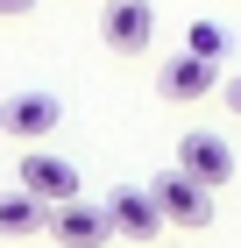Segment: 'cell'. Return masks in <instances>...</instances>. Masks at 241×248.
Listing matches in <instances>:
<instances>
[{
    "instance_id": "6da1fadb",
    "label": "cell",
    "mask_w": 241,
    "mask_h": 248,
    "mask_svg": "<svg viewBox=\"0 0 241 248\" xmlns=\"http://www.w3.org/2000/svg\"><path fill=\"white\" fill-rule=\"evenodd\" d=\"M57 121H64V99L43 93V85H21V93L0 99V135L7 142H43V135H57Z\"/></svg>"
},
{
    "instance_id": "7a4b0ae2",
    "label": "cell",
    "mask_w": 241,
    "mask_h": 248,
    "mask_svg": "<svg viewBox=\"0 0 241 248\" xmlns=\"http://www.w3.org/2000/svg\"><path fill=\"white\" fill-rule=\"evenodd\" d=\"M149 199L163 206L170 227H213V191H206L199 177H185L177 163H170L163 177H149Z\"/></svg>"
},
{
    "instance_id": "3957f363",
    "label": "cell",
    "mask_w": 241,
    "mask_h": 248,
    "mask_svg": "<svg viewBox=\"0 0 241 248\" xmlns=\"http://www.w3.org/2000/svg\"><path fill=\"white\" fill-rule=\"evenodd\" d=\"M177 170L199 177L206 191H220L227 177H234V142L213 135V128H185V135H177Z\"/></svg>"
},
{
    "instance_id": "277c9868",
    "label": "cell",
    "mask_w": 241,
    "mask_h": 248,
    "mask_svg": "<svg viewBox=\"0 0 241 248\" xmlns=\"http://www.w3.org/2000/svg\"><path fill=\"white\" fill-rule=\"evenodd\" d=\"M50 241H57V248H107V241H113L107 199H71V206H50Z\"/></svg>"
},
{
    "instance_id": "5b68a950",
    "label": "cell",
    "mask_w": 241,
    "mask_h": 248,
    "mask_svg": "<svg viewBox=\"0 0 241 248\" xmlns=\"http://www.w3.org/2000/svg\"><path fill=\"white\" fill-rule=\"evenodd\" d=\"M99 36H107L113 57H142L149 43H156V7H149V0H107Z\"/></svg>"
},
{
    "instance_id": "8992f818",
    "label": "cell",
    "mask_w": 241,
    "mask_h": 248,
    "mask_svg": "<svg viewBox=\"0 0 241 248\" xmlns=\"http://www.w3.org/2000/svg\"><path fill=\"white\" fill-rule=\"evenodd\" d=\"M21 191H36L43 206L85 199V191H78V163H71V156H50V149H29V156H21Z\"/></svg>"
},
{
    "instance_id": "52a82bcc",
    "label": "cell",
    "mask_w": 241,
    "mask_h": 248,
    "mask_svg": "<svg viewBox=\"0 0 241 248\" xmlns=\"http://www.w3.org/2000/svg\"><path fill=\"white\" fill-rule=\"evenodd\" d=\"M107 220H113V234H121V241H156V234L170 227L163 206H156L142 185H113V191H107Z\"/></svg>"
},
{
    "instance_id": "ba28073f",
    "label": "cell",
    "mask_w": 241,
    "mask_h": 248,
    "mask_svg": "<svg viewBox=\"0 0 241 248\" xmlns=\"http://www.w3.org/2000/svg\"><path fill=\"white\" fill-rule=\"evenodd\" d=\"M220 85H227V78H220V64L192 57V50L163 57V71H156V93H163V99H177V107H192V99H206V93H220Z\"/></svg>"
},
{
    "instance_id": "9c48e42d",
    "label": "cell",
    "mask_w": 241,
    "mask_h": 248,
    "mask_svg": "<svg viewBox=\"0 0 241 248\" xmlns=\"http://www.w3.org/2000/svg\"><path fill=\"white\" fill-rule=\"evenodd\" d=\"M36 234H50V206L21 185L0 191V241H36Z\"/></svg>"
},
{
    "instance_id": "30bf717a",
    "label": "cell",
    "mask_w": 241,
    "mask_h": 248,
    "mask_svg": "<svg viewBox=\"0 0 241 248\" xmlns=\"http://www.w3.org/2000/svg\"><path fill=\"white\" fill-rule=\"evenodd\" d=\"M185 50L206 57V64H220L227 57V29H220V21H192V29H185Z\"/></svg>"
},
{
    "instance_id": "8fae6325",
    "label": "cell",
    "mask_w": 241,
    "mask_h": 248,
    "mask_svg": "<svg viewBox=\"0 0 241 248\" xmlns=\"http://www.w3.org/2000/svg\"><path fill=\"white\" fill-rule=\"evenodd\" d=\"M15 15H36V0H0V21H15Z\"/></svg>"
},
{
    "instance_id": "7c38bea8",
    "label": "cell",
    "mask_w": 241,
    "mask_h": 248,
    "mask_svg": "<svg viewBox=\"0 0 241 248\" xmlns=\"http://www.w3.org/2000/svg\"><path fill=\"white\" fill-rule=\"evenodd\" d=\"M220 93H227V114H234V121H241V78H227Z\"/></svg>"
}]
</instances>
